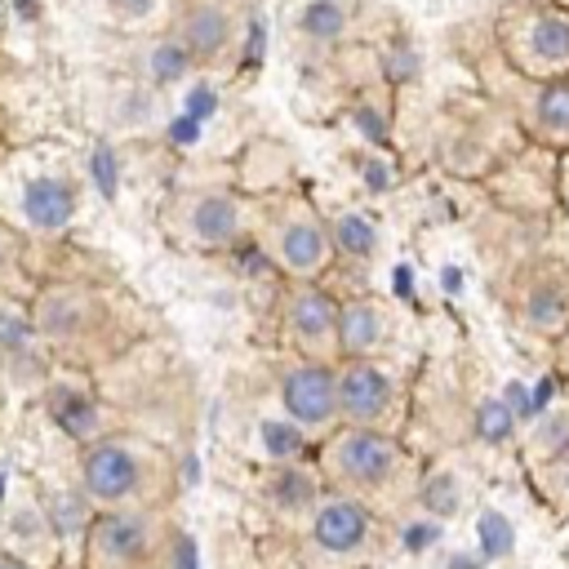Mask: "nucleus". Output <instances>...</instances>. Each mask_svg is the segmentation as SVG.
<instances>
[{
	"mask_svg": "<svg viewBox=\"0 0 569 569\" xmlns=\"http://www.w3.org/2000/svg\"><path fill=\"white\" fill-rule=\"evenodd\" d=\"M152 547L156 529L143 512H107L89 529V569H143Z\"/></svg>",
	"mask_w": 569,
	"mask_h": 569,
	"instance_id": "obj_7",
	"label": "nucleus"
},
{
	"mask_svg": "<svg viewBox=\"0 0 569 569\" xmlns=\"http://www.w3.org/2000/svg\"><path fill=\"white\" fill-rule=\"evenodd\" d=\"M383 67H387V80H396V85H405V80H414V72H418V58H414V50L401 41L396 50H387V58H383Z\"/></svg>",
	"mask_w": 569,
	"mask_h": 569,
	"instance_id": "obj_22",
	"label": "nucleus"
},
{
	"mask_svg": "<svg viewBox=\"0 0 569 569\" xmlns=\"http://www.w3.org/2000/svg\"><path fill=\"white\" fill-rule=\"evenodd\" d=\"M111 10H117L121 19H130V23H139V19H147L156 10V0H111Z\"/></svg>",
	"mask_w": 569,
	"mask_h": 569,
	"instance_id": "obj_24",
	"label": "nucleus"
},
{
	"mask_svg": "<svg viewBox=\"0 0 569 569\" xmlns=\"http://www.w3.org/2000/svg\"><path fill=\"white\" fill-rule=\"evenodd\" d=\"M0 259H6V241H0Z\"/></svg>",
	"mask_w": 569,
	"mask_h": 569,
	"instance_id": "obj_29",
	"label": "nucleus"
},
{
	"mask_svg": "<svg viewBox=\"0 0 569 569\" xmlns=\"http://www.w3.org/2000/svg\"><path fill=\"white\" fill-rule=\"evenodd\" d=\"M23 214H28L32 227L54 232V227H63L76 214V192L63 178H32L28 192H23Z\"/></svg>",
	"mask_w": 569,
	"mask_h": 569,
	"instance_id": "obj_15",
	"label": "nucleus"
},
{
	"mask_svg": "<svg viewBox=\"0 0 569 569\" xmlns=\"http://www.w3.org/2000/svg\"><path fill=\"white\" fill-rule=\"evenodd\" d=\"M94 178H98V187H102V192H111V178H117V161H111V152H107V147H98V152H94Z\"/></svg>",
	"mask_w": 569,
	"mask_h": 569,
	"instance_id": "obj_25",
	"label": "nucleus"
},
{
	"mask_svg": "<svg viewBox=\"0 0 569 569\" xmlns=\"http://www.w3.org/2000/svg\"><path fill=\"white\" fill-rule=\"evenodd\" d=\"M263 254L294 281H316L338 259L333 237H329V218H320L303 205L272 209L263 222Z\"/></svg>",
	"mask_w": 569,
	"mask_h": 569,
	"instance_id": "obj_2",
	"label": "nucleus"
},
{
	"mask_svg": "<svg viewBox=\"0 0 569 569\" xmlns=\"http://www.w3.org/2000/svg\"><path fill=\"white\" fill-rule=\"evenodd\" d=\"M329 237H333V254L343 259H357V263H370L379 254V227L370 222V214L361 209H343L329 218Z\"/></svg>",
	"mask_w": 569,
	"mask_h": 569,
	"instance_id": "obj_18",
	"label": "nucleus"
},
{
	"mask_svg": "<svg viewBox=\"0 0 569 569\" xmlns=\"http://www.w3.org/2000/svg\"><path fill=\"white\" fill-rule=\"evenodd\" d=\"M192 67H196V58L183 50L178 36H161L147 50V76H152V85H178V80H187Z\"/></svg>",
	"mask_w": 569,
	"mask_h": 569,
	"instance_id": "obj_21",
	"label": "nucleus"
},
{
	"mask_svg": "<svg viewBox=\"0 0 569 569\" xmlns=\"http://www.w3.org/2000/svg\"><path fill=\"white\" fill-rule=\"evenodd\" d=\"M357 14L348 0H307L298 10V36L311 45H343Z\"/></svg>",
	"mask_w": 569,
	"mask_h": 569,
	"instance_id": "obj_14",
	"label": "nucleus"
},
{
	"mask_svg": "<svg viewBox=\"0 0 569 569\" xmlns=\"http://www.w3.org/2000/svg\"><path fill=\"white\" fill-rule=\"evenodd\" d=\"M80 477H85V490L98 499V503H125L143 490V463L130 445H94L80 463Z\"/></svg>",
	"mask_w": 569,
	"mask_h": 569,
	"instance_id": "obj_11",
	"label": "nucleus"
},
{
	"mask_svg": "<svg viewBox=\"0 0 569 569\" xmlns=\"http://www.w3.org/2000/svg\"><path fill=\"white\" fill-rule=\"evenodd\" d=\"M267 503L276 507V512H285V516H311V507L320 503V485H316V477L311 472H303V468H276L272 477H267Z\"/></svg>",
	"mask_w": 569,
	"mask_h": 569,
	"instance_id": "obj_17",
	"label": "nucleus"
},
{
	"mask_svg": "<svg viewBox=\"0 0 569 569\" xmlns=\"http://www.w3.org/2000/svg\"><path fill=\"white\" fill-rule=\"evenodd\" d=\"M320 472L338 494L365 507H396L414 490V463L405 445L383 427H338L320 449Z\"/></svg>",
	"mask_w": 569,
	"mask_h": 569,
	"instance_id": "obj_1",
	"label": "nucleus"
},
{
	"mask_svg": "<svg viewBox=\"0 0 569 569\" xmlns=\"http://www.w3.org/2000/svg\"><path fill=\"white\" fill-rule=\"evenodd\" d=\"M529 107H534V130L556 147H569V76L543 80Z\"/></svg>",
	"mask_w": 569,
	"mask_h": 569,
	"instance_id": "obj_16",
	"label": "nucleus"
},
{
	"mask_svg": "<svg viewBox=\"0 0 569 569\" xmlns=\"http://www.w3.org/2000/svg\"><path fill=\"white\" fill-rule=\"evenodd\" d=\"M50 338H76L89 329V303L80 294H50L41 303V320H36Z\"/></svg>",
	"mask_w": 569,
	"mask_h": 569,
	"instance_id": "obj_19",
	"label": "nucleus"
},
{
	"mask_svg": "<svg viewBox=\"0 0 569 569\" xmlns=\"http://www.w3.org/2000/svg\"><path fill=\"white\" fill-rule=\"evenodd\" d=\"M396 409V383L370 357L338 361V423L348 427H383Z\"/></svg>",
	"mask_w": 569,
	"mask_h": 569,
	"instance_id": "obj_4",
	"label": "nucleus"
},
{
	"mask_svg": "<svg viewBox=\"0 0 569 569\" xmlns=\"http://www.w3.org/2000/svg\"><path fill=\"white\" fill-rule=\"evenodd\" d=\"M512 54L529 76H543V80L569 76V14L560 10L525 14L521 28L512 32Z\"/></svg>",
	"mask_w": 569,
	"mask_h": 569,
	"instance_id": "obj_8",
	"label": "nucleus"
},
{
	"mask_svg": "<svg viewBox=\"0 0 569 569\" xmlns=\"http://www.w3.org/2000/svg\"><path fill=\"white\" fill-rule=\"evenodd\" d=\"M50 414L58 418V427L67 431V436H94L98 431V409H94V401L89 396H80L76 387H54V396H50Z\"/></svg>",
	"mask_w": 569,
	"mask_h": 569,
	"instance_id": "obj_20",
	"label": "nucleus"
},
{
	"mask_svg": "<svg viewBox=\"0 0 569 569\" xmlns=\"http://www.w3.org/2000/svg\"><path fill=\"white\" fill-rule=\"evenodd\" d=\"M14 10H19L23 19H36V0H14Z\"/></svg>",
	"mask_w": 569,
	"mask_h": 569,
	"instance_id": "obj_26",
	"label": "nucleus"
},
{
	"mask_svg": "<svg viewBox=\"0 0 569 569\" xmlns=\"http://www.w3.org/2000/svg\"><path fill=\"white\" fill-rule=\"evenodd\" d=\"M387 338V311L374 298H348L338 307V352L343 357H370Z\"/></svg>",
	"mask_w": 569,
	"mask_h": 569,
	"instance_id": "obj_13",
	"label": "nucleus"
},
{
	"mask_svg": "<svg viewBox=\"0 0 569 569\" xmlns=\"http://www.w3.org/2000/svg\"><path fill=\"white\" fill-rule=\"evenodd\" d=\"M361 169H365V187H370V192H387V187H396V169H392L387 161L365 156V161H361Z\"/></svg>",
	"mask_w": 569,
	"mask_h": 569,
	"instance_id": "obj_23",
	"label": "nucleus"
},
{
	"mask_svg": "<svg viewBox=\"0 0 569 569\" xmlns=\"http://www.w3.org/2000/svg\"><path fill=\"white\" fill-rule=\"evenodd\" d=\"M560 365H565V370H569V333H565V338H560Z\"/></svg>",
	"mask_w": 569,
	"mask_h": 569,
	"instance_id": "obj_27",
	"label": "nucleus"
},
{
	"mask_svg": "<svg viewBox=\"0 0 569 569\" xmlns=\"http://www.w3.org/2000/svg\"><path fill=\"white\" fill-rule=\"evenodd\" d=\"M338 303L329 289L303 281L289 289L285 298V329H289V343L303 352V361H333L343 357L338 352Z\"/></svg>",
	"mask_w": 569,
	"mask_h": 569,
	"instance_id": "obj_5",
	"label": "nucleus"
},
{
	"mask_svg": "<svg viewBox=\"0 0 569 569\" xmlns=\"http://www.w3.org/2000/svg\"><path fill=\"white\" fill-rule=\"evenodd\" d=\"M307 538H311L316 551H325L333 560H357V556L374 551L379 525H374V512L361 499L333 490V494H320V503L311 507Z\"/></svg>",
	"mask_w": 569,
	"mask_h": 569,
	"instance_id": "obj_3",
	"label": "nucleus"
},
{
	"mask_svg": "<svg viewBox=\"0 0 569 569\" xmlns=\"http://www.w3.org/2000/svg\"><path fill=\"white\" fill-rule=\"evenodd\" d=\"M276 396L285 405V414L307 427V431H325L338 423V361H298L281 374Z\"/></svg>",
	"mask_w": 569,
	"mask_h": 569,
	"instance_id": "obj_6",
	"label": "nucleus"
},
{
	"mask_svg": "<svg viewBox=\"0 0 569 569\" xmlns=\"http://www.w3.org/2000/svg\"><path fill=\"white\" fill-rule=\"evenodd\" d=\"M516 316L538 338H565L569 333V272L543 263L516 285Z\"/></svg>",
	"mask_w": 569,
	"mask_h": 569,
	"instance_id": "obj_9",
	"label": "nucleus"
},
{
	"mask_svg": "<svg viewBox=\"0 0 569 569\" xmlns=\"http://www.w3.org/2000/svg\"><path fill=\"white\" fill-rule=\"evenodd\" d=\"M174 36L196 58V67H209L237 45V10L227 0H187L174 19Z\"/></svg>",
	"mask_w": 569,
	"mask_h": 569,
	"instance_id": "obj_10",
	"label": "nucleus"
},
{
	"mask_svg": "<svg viewBox=\"0 0 569 569\" xmlns=\"http://www.w3.org/2000/svg\"><path fill=\"white\" fill-rule=\"evenodd\" d=\"M0 569H28V565H19V560H0Z\"/></svg>",
	"mask_w": 569,
	"mask_h": 569,
	"instance_id": "obj_28",
	"label": "nucleus"
},
{
	"mask_svg": "<svg viewBox=\"0 0 569 569\" xmlns=\"http://www.w3.org/2000/svg\"><path fill=\"white\" fill-rule=\"evenodd\" d=\"M187 237L205 250H227L245 237V209L227 192H200L187 200Z\"/></svg>",
	"mask_w": 569,
	"mask_h": 569,
	"instance_id": "obj_12",
	"label": "nucleus"
}]
</instances>
